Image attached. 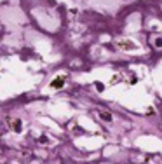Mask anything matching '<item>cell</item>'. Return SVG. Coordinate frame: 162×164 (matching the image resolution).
<instances>
[{"mask_svg":"<svg viewBox=\"0 0 162 164\" xmlns=\"http://www.w3.org/2000/svg\"><path fill=\"white\" fill-rule=\"evenodd\" d=\"M99 117H101L103 121H106V122H112V115L106 114V112H99Z\"/></svg>","mask_w":162,"mask_h":164,"instance_id":"7a4b0ae2","label":"cell"},{"mask_svg":"<svg viewBox=\"0 0 162 164\" xmlns=\"http://www.w3.org/2000/svg\"><path fill=\"white\" fill-rule=\"evenodd\" d=\"M96 89H98V91H103V84H99V82H96Z\"/></svg>","mask_w":162,"mask_h":164,"instance_id":"8992f818","label":"cell"},{"mask_svg":"<svg viewBox=\"0 0 162 164\" xmlns=\"http://www.w3.org/2000/svg\"><path fill=\"white\" fill-rule=\"evenodd\" d=\"M51 86H52V87H56V89H59V87H63V79H61V77H58V79H54Z\"/></svg>","mask_w":162,"mask_h":164,"instance_id":"6da1fadb","label":"cell"},{"mask_svg":"<svg viewBox=\"0 0 162 164\" xmlns=\"http://www.w3.org/2000/svg\"><path fill=\"white\" fill-rule=\"evenodd\" d=\"M14 131H16V133L21 131V121H16V122H14Z\"/></svg>","mask_w":162,"mask_h":164,"instance_id":"277c9868","label":"cell"},{"mask_svg":"<svg viewBox=\"0 0 162 164\" xmlns=\"http://www.w3.org/2000/svg\"><path fill=\"white\" fill-rule=\"evenodd\" d=\"M120 47H127V49H134L136 45H134V44H129V42H120Z\"/></svg>","mask_w":162,"mask_h":164,"instance_id":"3957f363","label":"cell"},{"mask_svg":"<svg viewBox=\"0 0 162 164\" xmlns=\"http://www.w3.org/2000/svg\"><path fill=\"white\" fill-rule=\"evenodd\" d=\"M154 44H155V47H162V37H157L154 40Z\"/></svg>","mask_w":162,"mask_h":164,"instance_id":"5b68a950","label":"cell"}]
</instances>
